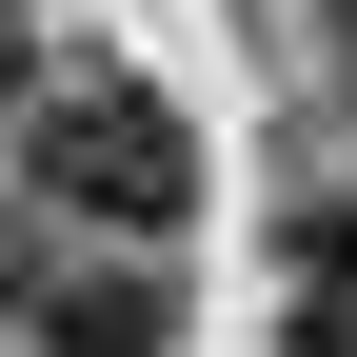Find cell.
I'll return each mask as SVG.
<instances>
[{
    "label": "cell",
    "instance_id": "5b68a950",
    "mask_svg": "<svg viewBox=\"0 0 357 357\" xmlns=\"http://www.w3.org/2000/svg\"><path fill=\"white\" fill-rule=\"evenodd\" d=\"M20 298H40V258H20V238H0V318H20Z\"/></svg>",
    "mask_w": 357,
    "mask_h": 357
},
{
    "label": "cell",
    "instance_id": "7a4b0ae2",
    "mask_svg": "<svg viewBox=\"0 0 357 357\" xmlns=\"http://www.w3.org/2000/svg\"><path fill=\"white\" fill-rule=\"evenodd\" d=\"M20 337H40V357H178V298L139 278V258H79V278L40 258V298H20Z\"/></svg>",
    "mask_w": 357,
    "mask_h": 357
},
{
    "label": "cell",
    "instance_id": "52a82bcc",
    "mask_svg": "<svg viewBox=\"0 0 357 357\" xmlns=\"http://www.w3.org/2000/svg\"><path fill=\"white\" fill-rule=\"evenodd\" d=\"M337 238H357V199H337Z\"/></svg>",
    "mask_w": 357,
    "mask_h": 357
},
{
    "label": "cell",
    "instance_id": "6da1fadb",
    "mask_svg": "<svg viewBox=\"0 0 357 357\" xmlns=\"http://www.w3.org/2000/svg\"><path fill=\"white\" fill-rule=\"evenodd\" d=\"M20 178L60 218H100V238H159V218H199V139H178L159 79L79 60V79H20Z\"/></svg>",
    "mask_w": 357,
    "mask_h": 357
},
{
    "label": "cell",
    "instance_id": "277c9868",
    "mask_svg": "<svg viewBox=\"0 0 357 357\" xmlns=\"http://www.w3.org/2000/svg\"><path fill=\"white\" fill-rule=\"evenodd\" d=\"M20 60H40V0H0V79H20Z\"/></svg>",
    "mask_w": 357,
    "mask_h": 357
},
{
    "label": "cell",
    "instance_id": "3957f363",
    "mask_svg": "<svg viewBox=\"0 0 357 357\" xmlns=\"http://www.w3.org/2000/svg\"><path fill=\"white\" fill-rule=\"evenodd\" d=\"M278 357H357V238H337V218L298 238V318H278Z\"/></svg>",
    "mask_w": 357,
    "mask_h": 357
},
{
    "label": "cell",
    "instance_id": "8992f818",
    "mask_svg": "<svg viewBox=\"0 0 357 357\" xmlns=\"http://www.w3.org/2000/svg\"><path fill=\"white\" fill-rule=\"evenodd\" d=\"M337 60H357V0H337Z\"/></svg>",
    "mask_w": 357,
    "mask_h": 357
}]
</instances>
